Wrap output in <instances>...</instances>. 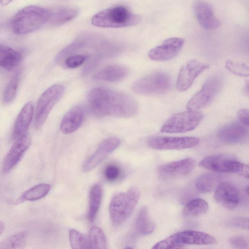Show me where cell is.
Listing matches in <instances>:
<instances>
[{
    "label": "cell",
    "instance_id": "cell-10",
    "mask_svg": "<svg viewBox=\"0 0 249 249\" xmlns=\"http://www.w3.org/2000/svg\"><path fill=\"white\" fill-rule=\"evenodd\" d=\"M64 87L60 84H54L46 89L39 97L36 109L35 125L40 127L45 122L54 106L62 96Z\"/></svg>",
    "mask_w": 249,
    "mask_h": 249
},
{
    "label": "cell",
    "instance_id": "cell-8",
    "mask_svg": "<svg viewBox=\"0 0 249 249\" xmlns=\"http://www.w3.org/2000/svg\"><path fill=\"white\" fill-rule=\"evenodd\" d=\"M203 114L197 110L178 112L170 117L163 124L160 131L163 133H179L191 131L199 124Z\"/></svg>",
    "mask_w": 249,
    "mask_h": 249
},
{
    "label": "cell",
    "instance_id": "cell-42",
    "mask_svg": "<svg viewBox=\"0 0 249 249\" xmlns=\"http://www.w3.org/2000/svg\"><path fill=\"white\" fill-rule=\"evenodd\" d=\"M4 229V223L0 220V235L1 234Z\"/></svg>",
    "mask_w": 249,
    "mask_h": 249
},
{
    "label": "cell",
    "instance_id": "cell-22",
    "mask_svg": "<svg viewBox=\"0 0 249 249\" xmlns=\"http://www.w3.org/2000/svg\"><path fill=\"white\" fill-rule=\"evenodd\" d=\"M128 73V71L124 66L112 65L106 66L96 73L93 76V79L111 82H117L125 78Z\"/></svg>",
    "mask_w": 249,
    "mask_h": 249
},
{
    "label": "cell",
    "instance_id": "cell-28",
    "mask_svg": "<svg viewBox=\"0 0 249 249\" xmlns=\"http://www.w3.org/2000/svg\"><path fill=\"white\" fill-rule=\"evenodd\" d=\"M209 208L208 203L201 198L190 200L185 206L183 213L188 217H196L206 213Z\"/></svg>",
    "mask_w": 249,
    "mask_h": 249
},
{
    "label": "cell",
    "instance_id": "cell-32",
    "mask_svg": "<svg viewBox=\"0 0 249 249\" xmlns=\"http://www.w3.org/2000/svg\"><path fill=\"white\" fill-rule=\"evenodd\" d=\"M69 239L71 247L73 249H90L89 238L74 229L69 231Z\"/></svg>",
    "mask_w": 249,
    "mask_h": 249
},
{
    "label": "cell",
    "instance_id": "cell-5",
    "mask_svg": "<svg viewBox=\"0 0 249 249\" xmlns=\"http://www.w3.org/2000/svg\"><path fill=\"white\" fill-rule=\"evenodd\" d=\"M213 236L204 232L185 231L176 233L156 244L152 249H165L182 248L188 245H208L216 244Z\"/></svg>",
    "mask_w": 249,
    "mask_h": 249
},
{
    "label": "cell",
    "instance_id": "cell-4",
    "mask_svg": "<svg viewBox=\"0 0 249 249\" xmlns=\"http://www.w3.org/2000/svg\"><path fill=\"white\" fill-rule=\"evenodd\" d=\"M140 192L135 187L126 192H119L112 197L109 207L112 222L119 225L125 222L131 215L139 200Z\"/></svg>",
    "mask_w": 249,
    "mask_h": 249
},
{
    "label": "cell",
    "instance_id": "cell-9",
    "mask_svg": "<svg viewBox=\"0 0 249 249\" xmlns=\"http://www.w3.org/2000/svg\"><path fill=\"white\" fill-rule=\"evenodd\" d=\"M223 82V78L219 74L210 76L200 90L188 101L187 108L190 110H197L208 105L220 90Z\"/></svg>",
    "mask_w": 249,
    "mask_h": 249
},
{
    "label": "cell",
    "instance_id": "cell-23",
    "mask_svg": "<svg viewBox=\"0 0 249 249\" xmlns=\"http://www.w3.org/2000/svg\"><path fill=\"white\" fill-rule=\"evenodd\" d=\"M22 54L13 48L0 44V67L7 70L14 69L21 60Z\"/></svg>",
    "mask_w": 249,
    "mask_h": 249
},
{
    "label": "cell",
    "instance_id": "cell-13",
    "mask_svg": "<svg viewBox=\"0 0 249 249\" xmlns=\"http://www.w3.org/2000/svg\"><path fill=\"white\" fill-rule=\"evenodd\" d=\"M196 163V160L191 158L170 162L160 166L158 168V174L164 180L183 177L191 173Z\"/></svg>",
    "mask_w": 249,
    "mask_h": 249
},
{
    "label": "cell",
    "instance_id": "cell-29",
    "mask_svg": "<svg viewBox=\"0 0 249 249\" xmlns=\"http://www.w3.org/2000/svg\"><path fill=\"white\" fill-rule=\"evenodd\" d=\"M89 240L90 248L96 249H107V239L103 230L97 226L91 227L89 233Z\"/></svg>",
    "mask_w": 249,
    "mask_h": 249
},
{
    "label": "cell",
    "instance_id": "cell-30",
    "mask_svg": "<svg viewBox=\"0 0 249 249\" xmlns=\"http://www.w3.org/2000/svg\"><path fill=\"white\" fill-rule=\"evenodd\" d=\"M26 240V232H19L1 241L0 242V249H22L25 246Z\"/></svg>",
    "mask_w": 249,
    "mask_h": 249
},
{
    "label": "cell",
    "instance_id": "cell-34",
    "mask_svg": "<svg viewBox=\"0 0 249 249\" xmlns=\"http://www.w3.org/2000/svg\"><path fill=\"white\" fill-rule=\"evenodd\" d=\"M225 67L235 75L243 77H247L249 75V67L245 63L228 60L226 62Z\"/></svg>",
    "mask_w": 249,
    "mask_h": 249
},
{
    "label": "cell",
    "instance_id": "cell-31",
    "mask_svg": "<svg viewBox=\"0 0 249 249\" xmlns=\"http://www.w3.org/2000/svg\"><path fill=\"white\" fill-rule=\"evenodd\" d=\"M51 186L46 183H40L29 189L23 194L21 199L35 201L45 196L49 192Z\"/></svg>",
    "mask_w": 249,
    "mask_h": 249
},
{
    "label": "cell",
    "instance_id": "cell-21",
    "mask_svg": "<svg viewBox=\"0 0 249 249\" xmlns=\"http://www.w3.org/2000/svg\"><path fill=\"white\" fill-rule=\"evenodd\" d=\"M84 111L82 107L76 106L71 108L64 116L60 129L65 134L71 133L81 126L84 119Z\"/></svg>",
    "mask_w": 249,
    "mask_h": 249
},
{
    "label": "cell",
    "instance_id": "cell-7",
    "mask_svg": "<svg viewBox=\"0 0 249 249\" xmlns=\"http://www.w3.org/2000/svg\"><path fill=\"white\" fill-rule=\"evenodd\" d=\"M171 85V78L166 73L156 71L136 81L132 89L135 92L140 94L158 95L168 91Z\"/></svg>",
    "mask_w": 249,
    "mask_h": 249
},
{
    "label": "cell",
    "instance_id": "cell-2",
    "mask_svg": "<svg viewBox=\"0 0 249 249\" xmlns=\"http://www.w3.org/2000/svg\"><path fill=\"white\" fill-rule=\"evenodd\" d=\"M51 12L37 6H29L20 10L13 17L11 24L15 34H28L36 31L49 21Z\"/></svg>",
    "mask_w": 249,
    "mask_h": 249
},
{
    "label": "cell",
    "instance_id": "cell-33",
    "mask_svg": "<svg viewBox=\"0 0 249 249\" xmlns=\"http://www.w3.org/2000/svg\"><path fill=\"white\" fill-rule=\"evenodd\" d=\"M19 76V72L15 73L7 85L3 93V101L5 103H11L14 100L18 86Z\"/></svg>",
    "mask_w": 249,
    "mask_h": 249
},
{
    "label": "cell",
    "instance_id": "cell-12",
    "mask_svg": "<svg viewBox=\"0 0 249 249\" xmlns=\"http://www.w3.org/2000/svg\"><path fill=\"white\" fill-rule=\"evenodd\" d=\"M209 67L208 64L195 59L187 62L182 66L178 75L176 82L177 89L179 91L187 90L195 79Z\"/></svg>",
    "mask_w": 249,
    "mask_h": 249
},
{
    "label": "cell",
    "instance_id": "cell-38",
    "mask_svg": "<svg viewBox=\"0 0 249 249\" xmlns=\"http://www.w3.org/2000/svg\"><path fill=\"white\" fill-rule=\"evenodd\" d=\"M229 225L235 227L248 229L249 219L245 217H235L229 221Z\"/></svg>",
    "mask_w": 249,
    "mask_h": 249
},
{
    "label": "cell",
    "instance_id": "cell-43",
    "mask_svg": "<svg viewBox=\"0 0 249 249\" xmlns=\"http://www.w3.org/2000/svg\"><path fill=\"white\" fill-rule=\"evenodd\" d=\"M248 186L246 187V188L245 189V191L247 192V194L248 195Z\"/></svg>",
    "mask_w": 249,
    "mask_h": 249
},
{
    "label": "cell",
    "instance_id": "cell-36",
    "mask_svg": "<svg viewBox=\"0 0 249 249\" xmlns=\"http://www.w3.org/2000/svg\"><path fill=\"white\" fill-rule=\"evenodd\" d=\"M230 243L234 248L247 249L249 247L248 237L243 235H237L232 237L230 239Z\"/></svg>",
    "mask_w": 249,
    "mask_h": 249
},
{
    "label": "cell",
    "instance_id": "cell-14",
    "mask_svg": "<svg viewBox=\"0 0 249 249\" xmlns=\"http://www.w3.org/2000/svg\"><path fill=\"white\" fill-rule=\"evenodd\" d=\"M184 39L181 37L168 38L160 45L152 48L148 53V57L152 60L164 61L176 56L182 48Z\"/></svg>",
    "mask_w": 249,
    "mask_h": 249
},
{
    "label": "cell",
    "instance_id": "cell-35",
    "mask_svg": "<svg viewBox=\"0 0 249 249\" xmlns=\"http://www.w3.org/2000/svg\"><path fill=\"white\" fill-rule=\"evenodd\" d=\"M88 58L87 55L73 54L65 59V65L69 68H76L83 64Z\"/></svg>",
    "mask_w": 249,
    "mask_h": 249
},
{
    "label": "cell",
    "instance_id": "cell-41",
    "mask_svg": "<svg viewBox=\"0 0 249 249\" xmlns=\"http://www.w3.org/2000/svg\"><path fill=\"white\" fill-rule=\"evenodd\" d=\"M244 91L245 94L248 96L249 95V82L247 81L245 85V87L244 88Z\"/></svg>",
    "mask_w": 249,
    "mask_h": 249
},
{
    "label": "cell",
    "instance_id": "cell-19",
    "mask_svg": "<svg viewBox=\"0 0 249 249\" xmlns=\"http://www.w3.org/2000/svg\"><path fill=\"white\" fill-rule=\"evenodd\" d=\"M194 11L200 26L205 29L212 30L219 27L221 23L215 16L211 5L204 0H196Z\"/></svg>",
    "mask_w": 249,
    "mask_h": 249
},
{
    "label": "cell",
    "instance_id": "cell-37",
    "mask_svg": "<svg viewBox=\"0 0 249 249\" xmlns=\"http://www.w3.org/2000/svg\"><path fill=\"white\" fill-rule=\"evenodd\" d=\"M104 174L107 180L114 181L119 178L120 175V170L116 165L110 164L106 168Z\"/></svg>",
    "mask_w": 249,
    "mask_h": 249
},
{
    "label": "cell",
    "instance_id": "cell-39",
    "mask_svg": "<svg viewBox=\"0 0 249 249\" xmlns=\"http://www.w3.org/2000/svg\"><path fill=\"white\" fill-rule=\"evenodd\" d=\"M249 110L247 109H241L237 112V118L242 124L248 127L249 125Z\"/></svg>",
    "mask_w": 249,
    "mask_h": 249
},
{
    "label": "cell",
    "instance_id": "cell-16",
    "mask_svg": "<svg viewBox=\"0 0 249 249\" xmlns=\"http://www.w3.org/2000/svg\"><path fill=\"white\" fill-rule=\"evenodd\" d=\"M31 143V137L27 133L15 140L11 148L4 159L2 171H10L18 163Z\"/></svg>",
    "mask_w": 249,
    "mask_h": 249
},
{
    "label": "cell",
    "instance_id": "cell-11",
    "mask_svg": "<svg viewBox=\"0 0 249 249\" xmlns=\"http://www.w3.org/2000/svg\"><path fill=\"white\" fill-rule=\"evenodd\" d=\"M199 139L195 137L160 136L150 138L148 145L158 150H182L195 147Z\"/></svg>",
    "mask_w": 249,
    "mask_h": 249
},
{
    "label": "cell",
    "instance_id": "cell-18",
    "mask_svg": "<svg viewBox=\"0 0 249 249\" xmlns=\"http://www.w3.org/2000/svg\"><path fill=\"white\" fill-rule=\"evenodd\" d=\"M120 142V140L115 137L108 138L103 140L95 152L84 162L83 171L88 172L95 168L119 146Z\"/></svg>",
    "mask_w": 249,
    "mask_h": 249
},
{
    "label": "cell",
    "instance_id": "cell-1",
    "mask_svg": "<svg viewBox=\"0 0 249 249\" xmlns=\"http://www.w3.org/2000/svg\"><path fill=\"white\" fill-rule=\"evenodd\" d=\"M88 102L90 111L97 117H131L138 111V104L131 97L104 87L92 89Z\"/></svg>",
    "mask_w": 249,
    "mask_h": 249
},
{
    "label": "cell",
    "instance_id": "cell-6",
    "mask_svg": "<svg viewBox=\"0 0 249 249\" xmlns=\"http://www.w3.org/2000/svg\"><path fill=\"white\" fill-rule=\"evenodd\" d=\"M199 165L215 172L236 174L249 179L248 165L231 155L216 154L209 156L202 160Z\"/></svg>",
    "mask_w": 249,
    "mask_h": 249
},
{
    "label": "cell",
    "instance_id": "cell-24",
    "mask_svg": "<svg viewBox=\"0 0 249 249\" xmlns=\"http://www.w3.org/2000/svg\"><path fill=\"white\" fill-rule=\"evenodd\" d=\"M221 178L220 175L215 173H204L196 178V186L200 193H209L216 189L221 182Z\"/></svg>",
    "mask_w": 249,
    "mask_h": 249
},
{
    "label": "cell",
    "instance_id": "cell-17",
    "mask_svg": "<svg viewBox=\"0 0 249 249\" xmlns=\"http://www.w3.org/2000/svg\"><path fill=\"white\" fill-rule=\"evenodd\" d=\"M248 126L240 122H233L221 127L217 133L218 139L229 144H236L245 141L248 138Z\"/></svg>",
    "mask_w": 249,
    "mask_h": 249
},
{
    "label": "cell",
    "instance_id": "cell-25",
    "mask_svg": "<svg viewBox=\"0 0 249 249\" xmlns=\"http://www.w3.org/2000/svg\"><path fill=\"white\" fill-rule=\"evenodd\" d=\"M135 229L140 235L152 233L155 230V224L151 219L147 208L142 207L139 212L135 220Z\"/></svg>",
    "mask_w": 249,
    "mask_h": 249
},
{
    "label": "cell",
    "instance_id": "cell-15",
    "mask_svg": "<svg viewBox=\"0 0 249 249\" xmlns=\"http://www.w3.org/2000/svg\"><path fill=\"white\" fill-rule=\"evenodd\" d=\"M214 199L222 207L233 209L240 202L239 191L236 186L231 182H221L215 189Z\"/></svg>",
    "mask_w": 249,
    "mask_h": 249
},
{
    "label": "cell",
    "instance_id": "cell-40",
    "mask_svg": "<svg viewBox=\"0 0 249 249\" xmlns=\"http://www.w3.org/2000/svg\"><path fill=\"white\" fill-rule=\"evenodd\" d=\"M14 0H0V3L2 6H6L13 1Z\"/></svg>",
    "mask_w": 249,
    "mask_h": 249
},
{
    "label": "cell",
    "instance_id": "cell-20",
    "mask_svg": "<svg viewBox=\"0 0 249 249\" xmlns=\"http://www.w3.org/2000/svg\"><path fill=\"white\" fill-rule=\"evenodd\" d=\"M33 114V104L32 102H29L22 108L16 118L13 130V137L15 140L26 133Z\"/></svg>",
    "mask_w": 249,
    "mask_h": 249
},
{
    "label": "cell",
    "instance_id": "cell-26",
    "mask_svg": "<svg viewBox=\"0 0 249 249\" xmlns=\"http://www.w3.org/2000/svg\"><path fill=\"white\" fill-rule=\"evenodd\" d=\"M78 13V9L75 7H61L53 12H51L49 21L53 25L59 26L74 18Z\"/></svg>",
    "mask_w": 249,
    "mask_h": 249
},
{
    "label": "cell",
    "instance_id": "cell-3",
    "mask_svg": "<svg viewBox=\"0 0 249 249\" xmlns=\"http://www.w3.org/2000/svg\"><path fill=\"white\" fill-rule=\"evenodd\" d=\"M141 17L133 14L124 6L119 5L104 10L91 18L95 26L103 28H119L133 26L139 23Z\"/></svg>",
    "mask_w": 249,
    "mask_h": 249
},
{
    "label": "cell",
    "instance_id": "cell-27",
    "mask_svg": "<svg viewBox=\"0 0 249 249\" xmlns=\"http://www.w3.org/2000/svg\"><path fill=\"white\" fill-rule=\"evenodd\" d=\"M102 197V188L100 185H93L90 189L89 195V204L88 218L92 222L98 213Z\"/></svg>",
    "mask_w": 249,
    "mask_h": 249
}]
</instances>
